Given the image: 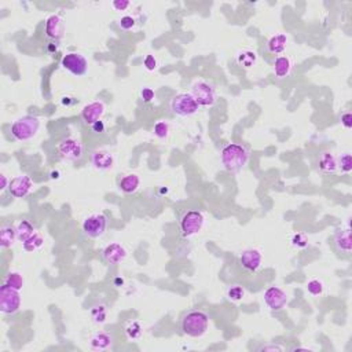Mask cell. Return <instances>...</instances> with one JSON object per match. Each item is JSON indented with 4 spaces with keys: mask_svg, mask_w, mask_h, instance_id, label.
<instances>
[{
    "mask_svg": "<svg viewBox=\"0 0 352 352\" xmlns=\"http://www.w3.org/2000/svg\"><path fill=\"white\" fill-rule=\"evenodd\" d=\"M249 160V153L245 147L238 143H227L220 152V161L224 170L237 174L246 165Z\"/></svg>",
    "mask_w": 352,
    "mask_h": 352,
    "instance_id": "cell-1",
    "label": "cell"
},
{
    "mask_svg": "<svg viewBox=\"0 0 352 352\" xmlns=\"http://www.w3.org/2000/svg\"><path fill=\"white\" fill-rule=\"evenodd\" d=\"M209 329V317L204 311L194 310L182 318V332L189 337L198 339Z\"/></svg>",
    "mask_w": 352,
    "mask_h": 352,
    "instance_id": "cell-2",
    "label": "cell"
},
{
    "mask_svg": "<svg viewBox=\"0 0 352 352\" xmlns=\"http://www.w3.org/2000/svg\"><path fill=\"white\" fill-rule=\"evenodd\" d=\"M39 128H40V120L37 117L24 116L14 121L10 128V132L17 140L25 142V140H31L32 138H35Z\"/></svg>",
    "mask_w": 352,
    "mask_h": 352,
    "instance_id": "cell-3",
    "label": "cell"
},
{
    "mask_svg": "<svg viewBox=\"0 0 352 352\" xmlns=\"http://www.w3.org/2000/svg\"><path fill=\"white\" fill-rule=\"evenodd\" d=\"M171 110L174 114L179 117H189L196 114L200 109V105L197 103L192 94L187 92H182V94L175 95L170 102Z\"/></svg>",
    "mask_w": 352,
    "mask_h": 352,
    "instance_id": "cell-4",
    "label": "cell"
},
{
    "mask_svg": "<svg viewBox=\"0 0 352 352\" xmlns=\"http://www.w3.org/2000/svg\"><path fill=\"white\" fill-rule=\"evenodd\" d=\"M204 215L200 210H187L182 215L179 220V227H180V234L184 238L193 237L198 234L204 227Z\"/></svg>",
    "mask_w": 352,
    "mask_h": 352,
    "instance_id": "cell-5",
    "label": "cell"
},
{
    "mask_svg": "<svg viewBox=\"0 0 352 352\" xmlns=\"http://www.w3.org/2000/svg\"><path fill=\"white\" fill-rule=\"evenodd\" d=\"M21 307L19 290L3 284L0 288V311L6 315H13Z\"/></svg>",
    "mask_w": 352,
    "mask_h": 352,
    "instance_id": "cell-6",
    "label": "cell"
},
{
    "mask_svg": "<svg viewBox=\"0 0 352 352\" xmlns=\"http://www.w3.org/2000/svg\"><path fill=\"white\" fill-rule=\"evenodd\" d=\"M190 94L194 97V99H196L200 106L210 107L214 106L215 102H216L215 88L210 84H208L206 81H196L192 85V92Z\"/></svg>",
    "mask_w": 352,
    "mask_h": 352,
    "instance_id": "cell-7",
    "label": "cell"
},
{
    "mask_svg": "<svg viewBox=\"0 0 352 352\" xmlns=\"http://www.w3.org/2000/svg\"><path fill=\"white\" fill-rule=\"evenodd\" d=\"M61 65L65 71L72 73L73 76L81 77L84 76L87 71H88V62L85 59L84 55L79 53H69L63 55Z\"/></svg>",
    "mask_w": 352,
    "mask_h": 352,
    "instance_id": "cell-8",
    "label": "cell"
},
{
    "mask_svg": "<svg viewBox=\"0 0 352 352\" xmlns=\"http://www.w3.org/2000/svg\"><path fill=\"white\" fill-rule=\"evenodd\" d=\"M57 152L62 160L66 161H77L80 160L84 153V147L77 139L66 138L59 142L57 146Z\"/></svg>",
    "mask_w": 352,
    "mask_h": 352,
    "instance_id": "cell-9",
    "label": "cell"
},
{
    "mask_svg": "<svg viewBox=\"0 0 352 352\" xmlns=\"http://www.w3.org/2000/svg\"><path fill=\"white\" fill-rule=\"evenodd\" d=\"M107 228V218L103 214L91 215L83 222V231L89 238H99Z\"/></svg>",
    "mask_w": 352,
    "mask_h": 352,
    "instance_id": "cell-10",
    "label": "cell"
},
{
    "mask_svg": "<svg viewBox=\"0 0 352 352\" xmlns=\"http://www.w3.org/2000/svg\"><path fill=\"white\" fill-rule=\"evenodd\" d=\"M264 303L271 311H281L288 303V294L278 286H270L264 292Z\"/></svg>",
    "mask_w": 352,
    "mask_h": 352,
    "instance_id": "cell-11",
    "label": "cell"
},
{
    "mask_svg": "<svg viewBox=\"0 0 352 352\" xmlns=\"http://www.w3.org/2000/svg\"><path fill=\"white\" fill-rule=\"evenodd\" d=\"M33 189V182L28 175L15 176L10 180L9 192L14 198H24L27 197Z\"/></svg>",
    "mask_w": 352,
    "mask_h": 352,
    "instance_id": "cell-12",
    "label": "cell"
},
{
    "mask_svg": "<svg viewBox=\"0 0 352 352\" xmlns=\"http://www.w3.org/2000/svg\"><path fill=\"white\" fill-rule=\"evenodd\" d=\"M263 256L259 249H246L240 256V264L248 272H256L262 266Z\"/></svg>",
    "mask_w": 352,
    "mask_h": 352,
    "instance_id": "cell-13",
    "label": "cell"
},
{
    "mask_svg": "<svg viewBox=\"0 0 352 352\" xmlns=\"http://www.w3.org/2000/svg\"><path fill=\"white\" fill-rule=\"evenodd\" d=\"M65 22L59 15H51L45 21V36L54 41H59L65 36Z\"/></svg>",
    "mask_w": 352,
    "mask_h": 352,
    "instance_id": "cell-14",
    "label": "cell"
},
{
    "mask_svg": "<svg viewBox=\"0 0 352 352\" xmlns=\"http://www.w3.org/2000/svg\"><path fill=\"white\" fill-rule=\"evenodd\" d=\"M105 114V103L102 101H94L83 107L81 110V117L87 125H92L94 123L99 121Z\"/></svg>",
    "mask_w": 352,
    "mask_h": 352,
    "instance_id": "cell-15",
    "label": "cell"
},
{
    "mask_svg": "<svg viewBox=\"0 0 352 352\" xmlns=\"http://www.w3.org/2000/svg\"><path fill=\"white\" fill-rule=\"evenodd\" d=\"M127 257V250L124 246H121L117 242L109 244V245L102 250V259L103 262L109 266H116L120 264L124 259Z\"/></svg>",
    "mask_w": 352,
    "mask_h": 352,
    "instance_id": "cell-16",
    "label": "cell"
},
{
    "mask_svg": "<svg viewBox=\"0 0 352 352\" xmlns=\"http://www.w3.org/2000/svg\"><path fill=\"white\" fill-rule=\"evenodd\" d=\"M89 161H91V165L94 167L95 170L98 171L112 170L113 165H114L113 154H110V152H107V150H102V149L91 153Z\"/></svg>",
    "mask_w": 352,
    "mask_h": 352,
    "instance_id": "cell-17",
    "label": "cell"
},
{
    "mask_svg": "<svg viewBox=\"0 0 352 352\" xmlns=\"http://www.w3.org/2000/svg\"><path fill=\"white\" fill-rule=\"evenodd\" d=\"M336 248L344 253H351L352 240H351V228H337L333 237Z\"/></svg>",
    "mask_w": 352,
    "mask_h": 352,
    "instance_id": "cell-18",
    "label": "cell"
},
{
    "mask_svg": "<svg viewBox=\"0 0 352 352\" xmlns=\"http://www.w3.org/2000/svg\"><path fill=\"white\" fill-rule=\"evenodd\" d=\"M318 168L322 174L332 175L337 171V158L330 152H323L318 158Z\"/></svg>",
    "mask_w": 352,
    "mask_h": 352,
    "instance_id": "cell-19",
    "label": "cell"
},
{
    "mask_svg": "<svg viewBox=\"0 0 352 352\" xmlns=\"http://www.w3.org/2000/svg\"><path fill=\"white\" fill-rule=\"evenodd\" d=\"M110 345H112V337L107 333H103V332L95 333L89 339V348L94 349V351H105Z\"/></svg>",
    "mask_w": 352,
    "mask_h": 352,
    "instance_id": "cell-20",
    "label": "cell"
},
{
    "mask_svg": "<svg viewBox=\"0 0 352 352\" xmlns=\"http://www.w3.org/2000/svg\"><path fill=\"white\" fill-rule=\"evenodd\" d=\"M292 71V61L288 57H278L274 61V73L278 79H285Z\"/></svg>",
    "mask_w": 352,
    "mask_h": 352,
    "instance_id": "cell-21",
    "label": "cell"
},
{
    "mask_svg": "<svg viewBox=\"0 0 352 352\" xmlns=\"http://www.w3.org/2000/svg\"><path fill=\"white\" fill-rule=\"evenodd\" d=\"M17 230L14 226H3L2 232H0V246L3 249H7L10 246L14 245V242L17 241Z\"/></svg>",
    "mask_w": 352,
    "mask_h": 352,
    "instance_id": "cell-22",
    "label": "cell"
},
{
    "mask_svg": "<svg viewBox=\"0 0 352 352\" xmlns=\"http://www.w3.org/2000/svg\"><path fill=\"white\" fill-rule=\"evenodd\" d=\"M139 183H140V179H139L138 175L135 174H129L125 175L124 178L120 180V190L125 194H132L138 190Z\"/></svg>",
    "mask_w": 352,
    "mask_h": 352,
    "instance_id": "cell-23",
    "label": "cell"
},
{
    "mask_svg": "<svg viewBox=\"0 0 352 352\" xmlns=\"http://www.w3.org/2000/svg\"><path fill=\"white\" fill-rule=\"evenodd\" d=\"M286 45H288V37L284 33H278L268 40L267 49L272 54H281L286 50Z\"/></svg>",
    "mask_w": 352,
    "mask_h": 352,
    "instance_id": "cell-24",
    "label": "cell"
},
{
    "mask_svg": "<svg viewBox=\"0 0 352 352\" xmlns=\"http://www.w3.org/2000/svg\"><path fill=\"white\" fill-rule=\"evenodd\" d=\"M15 230H17L18 241H21V242H25L28 238H31L36 232L33 224H32L31 222H28V220H21V222L15 226Z\"/></svg>",
    "mask_w": 352,
    "mask_h": 352,
    "instance_id": "cell-25",
    "label": "cell"
},
{
    "mask_svg": "<svg viewBox=\"0 0 352 352\" xmlns=\"http://www.w3.org/2000/svg\"><path fill=\"white\" fill-rule=\"evenodd\" d=\"M43 244H44V238H43V236L39 234V232H35L31 238H28L25 242H22V246L27 252H35V250L40 249L41 246H43Z\"/></svg>",
    "mask_w": 352,
    "mask_h": 352,
    "instance_id": "cell-26",
    "label": "cell"
},
{
    "mask_svg": "<svg viewBox=\"0 0 352 352\" xmlns=\"http://www.w3.org/2000/svg\"><path fill=\"white\" fill-rule=\"evenodd\" d=\"M6 285H9L10 288H14V289L21 290L25 285V281H24V276L19 274V272H9L5 278Z\"/></svg>",
    "mask_w": 352,
    "mask_h": 352,
    "instance_id": "cell-27",
    "label": "cell"
},
{
    "mask_svg": "<svg viewBox=\"0 0 352 352\" xmlns=\"http://www.w3.org/2000/svg\"><path fill=\"white\" fill-rule=\"evenodd\" d=\"M237 62L244 67L253 66L256 62V54L253 51H242L237 55Z\"/></svg>",
    "mask_w": 352,
    "mask_h": 352,
    "instance_id": "cell-28",
    "label": "cell"
},
{
    "mask_svg": "<svg viewBox=\"0 0 352 352\" xmlns=\"http://www.w3.org/2000/svg\"><path fill=\"white\" fill-rule=\"evenodd\" d=\"M337 170L341 171V174H349L352 171V160L349 153H344L337 158Z\"/></svg>",
    "mask_w": 352,
    "mask_h": 352,
    "instance_id": "cell-29",
    "label": "cell"
},
{
    "mask_svg": "<svg viewBox=\"0 0 352 352\" xmlns=\"http://www.w3.org/2000/svg\"><path fill=\"white\" fill-rule=\"evenodd\" d=\"M153 132L158 139H165L170 135V124L167 121H157L153 128Z\"/></svg>",
    "mask_w": 352,
    "mask_h": 352,
    "instance_id": "cell-30",
    "label": "cell"
},
{
    "mask_svg": "<svg viewBox=\"0 0 352 352\" xmlns=\"http://www.w3.org/2000/svg\"><path fill=\"white\" fill-rule=\"evenodd\" d=\"M125 333L128 336V339L136 340L142 336V327H140L138 322H129L127 327H125Z\"/></svg>",
    "mask_w": 352,
    "mask_h": 352,
    "instance_id": "cell-31",
    "label": "cell"
},
{
    "mask_svg": "<svg viewBox=\"0 0 352 352\" xmlns=\"http://www.w3.org/2000/svg\"><path fill=\"white\" fill-rule=\"evenodd\" d=\"M244 296H245V290H244L242 286L234 285L231 288H228L227 297L230 301H241L244 299Z\"/></svg>",
    "mask_w": 352,
    "mask_h": 352,
    "instance_id": "cell-32",
    "label": "cell"
},
{
    "mask_svg": "<svg viewBox=\"0 0 352 352\" xmlns=\"http://www.w3.org/2000/svg\"><path fill=\"white\" fill-rule=\"evenodd\" d=\"M290 242L294 248H299V249H304L308 246V237L304 234V232H296L290 238Z\"/></svg>",
    "mask_w": 352,
    "mask_h": 352,
    "instance_id": "cell-33",
    "label": "cell"
},
{
    "mask_svg": "<svg viewBox=\"0 0 352 352\" xmlns=\"http://www.w3.org/2000/svg\"><path fill=\"white\" fill-rule=\"evenodd\" d=\"M323 282L319 281V279H311V281L307 282V290L308 293L312 294V296H321L323 293Z\"/></svg>",
    "mask_w": 352,
    "mask_h": 352,
    "instance_id": "cell-34",
    "label": "cell"
},
{
    "mask_svg": "<svg viewBox=\"0 0 352 352\" xmlns=\"http://www.w3.org/2000/svg\"><path fill=\"white\" fill-rule=\"evenodd\" d=\"M91 317H92V319H94L95 322H98V323L105 322V319H106V308H105V306L99 304V306L92 307V310H91Z\"/></svg>",
    "mask_w": 352,
    "mask_h": 352,
    "instance_id": "cell-35",
    "label": "cell"
},
{
    "mask_svg": "<svg viewBox=\"0 0 352 352\" xmlns=\"http://www.w3.org/2000/svg\"><path fill=\"white\" fill-rule=\"evenodd\" d=\"M135 24H136V21H135V18L131 17V15H124V17H121V19L119 21V25H120L121 29H124V31L132 29V28L135 27Z\"/></svg>",
    "mask_w": 352,
    "mask_h": 352,
    "instance_id": "cell-36",
    "label": "cell"
},
{
    "mask_svg": "<svg viewBox=\"0 0 352 352\" xmlns=\"http://www.w3.org/2000/svg\"><path fill=\"white\" fill-rule=\"evenodd\" d=\"M143 65L149 72H153L157 67V59L154 58V55H147L145 61H143Z\"/></svg>",
    "mask_w": 352,
    "mask_h": 352,
    "instance_id": "cell-37",
    "label": "cell"
},
{
    "mask_svg": "<svg viewBox=\"0 0 352 352\" xmlns=\"http://www.w3.org/2000/svg\"><path fill=\"white\" fill-rule=\"evenodd\" d=\"M129 5L131 3H129L128 0H114L112 3L113 9L116 10V11H125L129 7Z\"/></svg>",
    "mask_w": 352,
    "mask_h": 352,
    "instance_id": "cell-38",
    "label": "cell"
},
{
    "mask_svg": "<svg viewBox=\"0 0 352 352\" xmlns=\"http://www.w3.org/2000/svg\"><path fill=\"white\" fill-rule=\"evenodd\" d=\"M140 97H142L143 102H152L153 99H154V91L152 88L146 87V88H143L140 91Z\"/></svg>",
    "mask_w": 352,
    "mask_h": 352,
    "instance_id": "cell-39",
    "label": "cell"
},
{
    "mask_svg": "<svg viewBox=\"0 0 352 352\" xmlns=\"http://www.w3.org/2000/svg\"><path fill=\"white\" fill-rule=\"evenodd\" d=\"M341 124L344 125V128H352V114L349 112L344 113L341 116Z\"/></svg>",
    "mask_w": 352,
    "mask_h": 352,
    "instance_id": "cell-40",
    "label": "cell"
},
{
    "mask_svg": "<svg viewBox=\"0 0 352 352\" xmlns=\"http://www.w3.org/2000/svg\"><path fill=\"white\" fill-rule=\"evenodd\" d=\"M91 129H92V132H95V134H101V132H103L105 131V124H103L102 120L97 121V123H94V124L91 125Z\"/></svg>",
    "mask_w": 352,
    "mask_h": 352,
    "instance_id": "cell-41",
    "label": "cell"
},
{
    "mask_svg": "<svg viewBox=\"0 0 352 352\" xmlns=\"http://www.w3.org/2000/svg\"><path fill=\"white\" fill-rule=\"evenodd\" d=\"M9 184H10V182L7 180V178H6V175L5 174L0 175V190H2V192L6 190V189L9 187Z\"/></svg>",
    "mask_w": 352,
    "mask_h": 352,
    "instance_id": "cell-42",
    "label": "cell"
},
{
    "mask_svg": "<svg viewBox=\"0 0 352 352\" xmlns=\"http://www.w3.org/2000/svg\"><path fill=\"white\" fill-rule=\"evenodd\" d=\"M57 49H58V47H57V44H55V43H51V44L49 45V51H50V53H53V51H57Z\"/></svg>",
    "mask_w": 352,
    "mask_h": 352,
    "instance_id": "cell-43",
    "label": "cell"
},
{
    "mask_svg": "<svg viewBox=\"0 0 352 352\" xmlns=\"http://www.w3.org/2000/svg\"><path fill=\"white\" fill-rule=\"evenodd\" d=\"M51 178H53V179H58L59 178L58 172H53V174H51Z\"/></svg>",
    "mask_w": 352,
    "mask_h": 352,
    "instance_id": "cell-44",
    "label": "cell"
}]
</instances>
